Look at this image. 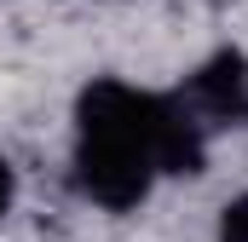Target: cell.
Wrapping results in <instances>:
<instances>
[{
  "label": "cell",
  "mask_w": 248,
  "mask_h": 242,
  "mask_svg": "<svg viewBox=\"0 0 248 242\" xmlns=\"http://www.w3.org/2000/svg\"><path fill=\"white\" fill-rule=\"evenodd\" d=\"M150 150L139 133H81V190L104 208H133L150 190Z\"/></svg>",
  "instance_id": "1"
},
{
  "label": "cell",
  "mask_w": 248,
  "mask_h": 242,
  "mask_svg": "<svg viewBox=\"0 0 248 242\" xmlns=\"http://www.w3.org/2000/svg\"><path fill=\"white\" fill-rule=\"evenodd\" d=\"M190 116L196 127H237L248 121V58L243 52H219L214 63L196 69L190 81Z\"/></svg>",
  "instance_id": "2"
},
{
  "label": "cell",
  "mask_w": 248,
  "mask_h": 242,
  "mask_svg": "<svg viewBox=\"0 0 248 242\" xmlns=\"http://www.w3.org/2000/svg\"><path fill=\"white\" fill-rule=\"evenodd\" d=\"M144 150L162 173H202V127L185 104L150 98L144 110Z\"/></svg>",
  "instance_id": "3"
},
{
  "label": "cell",
  "mask_w": 248,
  "mask_h": 242,
  "mask_svg": "<svg viewBox=\"0 0 248 242\" xmlns=\"http://www.w3.org/2000/svg\"><path fill=\"white\" fill-rule=\"evenodd\" d=\"M219 242H248V196H237L219 213Z\"/></svg>",
  "instance_id": "4"
},
{
  "label": "cell",
  "mask_w": 248,
  "mask_h": 242,
  "mask_svg": "<svg viewBox=\"0 0 248 242\" xmlns=\"http://www.w3.org/2000/svg\"><path fill=\"white\" fill-rule=\"evenodd\" d=\"M12 190H17V184H12V162H6V156H0V213H6V208H12Z\"/></svg>",
  "instance_id": "5"
}]
</instances>
